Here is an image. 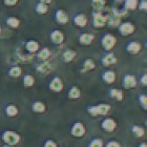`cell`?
I'll return each instance as SVG.
<instances>
[{
    "label": "cell",
    "mask_w": 147,
    "mask_h": 147,
    "mask_svg": "<svg viewBox=\"0 0 147 147\" xmlns=\"http://www.w3.org/2000/svg\"><path fill=\"white\" fill-rule=\"evenodd\" d=\"M109 109H110L109 105L100 104V105H97V106H92V107H89L88 111L92 116L96 117V116H99V115L104 116V115H106V113L109 111Z\"/></svg>",
    "instance_id": "1"
},
{
    "label": "cell",
    "mask_w": 147,
    "mask_h": 147,
    "mask_svg": "<svg viewBox=\"0 0 147 147\" xmlns=\"http://www.w3.org/2000/svg\"><path fill=\"white\" fill-rule=\"evenodd\" d=\"M2 139L7 145H16L20 140L19 136L13 131H5L3 134Z\"/></svg>",
    "instance_id": "2"
},
{
    "label": "cell",
    "mask_w": 147,
    "mask_h": 147,
    "mask_svg": "<svg viewBox=\"0 0 147 147\" xmlns=\"http://www.w3.org/2000/svg\"><path fill=\"white\" fill-rule=\"evenodd\" d=\"M116 42L117 39L113 36H111V35H105L103 37V39H102V45H103V47L106 51H109V49H113L115 44H116Z\"/></svg>",
    "instance_id": "3"
},
{
    "label": "cell",
    "mask_w": 147,
    "mask_h": 147,
    "mask_svg": "<svg viewBox=\"0 0 147 147\" xmlns=\"http://www.w3.org/2000/svg\"><path fill=\"white\" fill-rule=\"evenodd\" d=\"M84 134H85V127L82 123H75L73 128H71V135L74 137H82V136H84Z\"/></svg>",
    "instance_id": "4"
},
{
    "label": "cell",
    "mask_w": 147,
    "mask_h": 147,
    "mask_svg": "<svg viewBox=\"0 0 147 147\" xmlns=\"http://www.w3.org/2000/svg\"><path fill=\"white\" fill-rule=\"evenodd\" d=\"M120 33L123 35V36H128L132 33V32L135 31V26L131 24V23H129V22H124L122 24L120 25Z\"/></svg>",
    "instance_id": "5"
},
{
    "label": "cell",
    "mask_w": 147,
    "mask_h": 147,
    "mask_svg": "<svg viewBox=\"0 0 147 147\" xmlns=\"http://www.w3.org/2000/svg\"><path fill=\"white\" fill-rule=\"evenodd\" d=\"M116 126H117L116 122L113 119H110V118L103 120V122H102V128L104 129L105 131H108V132L113 131L115 128H116Z\"/></svg>",
    "instance_id": "6"
},
{
    "label": "cell",
    "mask_w": 147,
    "mask_h": 147,
    "mask_svg": "<svg viewBox=\"0 0 147 147\" xmlns=\"http://www.w3.org/2000/svg\"><path fill=\"white\" fill-rule=\"evenodd\" d=\"M123 85L127 89L136 87V85H137L136 78L134 76H130V75H126V76L124 77V79H123Z\"/></svg>",
    "instance_id": "7"
},
{
    "label": "cell",
    "mask_w": 147,
    "mask_h": 147,
    "mask_svg": "<svg viewBox=\"0 0 147 147\" xmlns=\"http://www.w3.org/2000/svg\"><path fill=\"white\" fill-rule=\"evenodd\" d=\"M107 21V18L102 14H95L94 15V24L96 28H103Z\"/></svg>",
    "instance_id": "8"
},
{
    "label": "cell",
    "mask_w": 147,
    "mask_h": 147,
    "mask_svg": "<svg viewBox=\"0 0 147 147\" xmlns=\"http://www.w3.org/2000/svg\"><path fill=\"white\" fill-rule=\"evenodd\" d=\"M49 88L54 90V92H61L63 89V84H62V81L59 78H54V79L51 81L49 83Z\"/></svg>",
    "instance_id": "9"
},
{
    "label": "cell",
    "mask_w": 147,
    "mask_h": 147,
    "mask_svg": "<svg viewBox=\"0 0 147 147\" xmlns=\"http://www.w3.org/2000/svg\"><path fill=\"white\" fill-rule=\"evenodd\" d=\"M51 39L54 43L56 44H61L63 42V40H64V36L62 34V32L60 31H54L51 34Z\"/></svg>",
    "instance_id": "10"
},
{
    "label": "cell",
    "mask_w": 147,
    "mask_h": 147,
    "mask_svg": "<svg viewBox=\"0 0 147 147\" xmlns=\"http://www.w3.org/2000/svg\"><path fill=\"white\" fill-rule=\"evenodd\" d=\"M126 49H127L128 53H130L132 55H136V54H138V53L141 51V44L138 42H130L128 45H127Z\"/></svg>",
    "instance_id": "11"
},
{
    "label": "cell",
    "mask_w": 147,
    "mask_h": 147,
    "mask_svg": "<svg viewBox=\"0 0 147 147\" xmlns=\"http://www.w3.org/2000/svg\"><path fill=\"white\" fill-rule=\"evenodd\" d=\"M56 20L59 22V23H61V24H65V23H67L68 21V16L67 14L61 9H59L58 12L56 13Z\"/></svg>",
    "instance_id": "12"
},
{
    "label": "cell",
    "mask_w": 147,
    "mask_h": 147,
    "mask_svg": "<svg viewBox=\"0 0 147 147\" xmlns=\"http://www.w3.org/2000/svg\"><path fill=\"white\" fill-rule=\"evenodd\" d=\"M102 62L105 66H109V65H113L116 63L117 58L115 57L113 54H107L106 56H104V58L102 59Z\"/></svg>",
    "instance_id": "13"
},
{
    "label": "cell",
    "mask_w": 147,
    "mask_h": 147,
    "mask_svg": "<svg viewBox=\"0 0 147 147\" xmlns=\"http://www.w3.org/2000/svg\"><path fill=\"white\" fill-rule=\"evenodd\" d=\"M95 39V37L94 35H90V34H83L80 36L79 38V41L81 44H84V45H88L90 43L92 42V40Z\"/></svg>",
    "instance_id": "14"
},
{
    "label": "cell",
    "mask_w": 147,
    "mask_h": 147,
    "mask_svg": "<svg viewBox=\"0 0 147 147\" xmlns=\"http://www.w3.org/2000/svg\"><path fill=\"white\" fill-rule=\"evenodd\" d=\"M74 21H75V23H76L78 26L84 28L86 25V23H87V19H86V17L84 15H77L76 17H75V19H74Z\"/></svg>",
    "instance_id": "15"
},
{
    "label": "cell",
    "mask_w": 147,
    "mask_h": 147,
    "mask_svg": "<svg viewBox=\"0 0 147 147\" xmlns=\"http://www.w3.org/2000/svg\"><path fill=\"white\" fill-rule=\"evenodd\" d=\"M39 49V44L34 41V40H31V41H28L26 43V49H28L30 53H36Z\"/></svg>",
    "instance_id": "16"
},
{
    "label": "cell",
    "mask_w": 147,
    "mask_h": 147,
    "mask_svg": "<svg viewBox=\"0 0 147 147\" xmlns=\"http://www.w3.org/2000/svg\"><path fill=\"white\" fill-rule=\"evenodd\" d=\"M103 79H104L105 82L107 83H113V81H115V79H116V75H115V73L113 71H105L104 74H103Z\"/></svg>",
    "instance_id": "17"
},
{
    "label": "cell",
    "mask_w": 147,
    "mask_h": 147,
    "mask_svg": "<svg viewBox=\"0 0 147 147\" xmlns=\"http://www.w3.org/2000/svg\"><path fill=\"white\" fill-rule=\"evenodd\" d=\"M110 97L113 99H117L118 101H121L123 99V92L122 90H120V89H110Z\"/></svg>",
    "instance_id": "18"
},
{
    "label": "cell",
    "mask_w": 147,
    "mask_h": 147,
    "mask_svg": "<svg viewBox=\"0 0 147 147\" xmlns=\"http://www.w3.org/2000/svg\"><path fill=\"white\" fill-rule=\"evenodd\" d=\"M81 96V92H80V89L76 86H74L73 88H71V90L68 92V97L71 99H78L80 98Z\"/></svg>",
    "instance_id": "19"
},
{
    "label": "cell",
    "mask_w": 147,
    "mask_h": 147,
    "mask_svg": "<svg viewBox=\"0 0 147 147\" xmlns=\"http://www.w3.org/2000/svg\"><path fill=\"white\" fill-rule=\"evenodd\" d=\"M33 110L35 113H43L45 110V106L42 102H35L33 104Z\"/></svg>",
    "instance_id": "20"
},
{
    "label": "cell",
    "mask_w": 147,
    "mask_h": 147,
    "mask_svg": "<svg viewBox=\"0 0 147 147\" xmlns=\"http://www.w3.org/2000/svg\"><path fill=\"white\" fill-rule=\"evenodd\" d=\"M35 80L34 78L30 75H26V76L23 77V84H24L25 87H31V86L34 85Z\"/></svg>",
    "instance_id": "21"
},
{
    "label": "cell",
    "mask_w": 147,
    "mask_h": 147,
    "mask_svg": "<svg viewBox=\"0 0 147 147\" xmlns=\"http://www.w3.org/2000/svg\"><path fill=\"white\" fill-rule=\"evenodd\" d=\"M5 111H6V115L9 117H15L17 115V113H18V109H17V107H16L15 105H9L6 107Z\"/></svg>",
    "instance_id": "22"
},
{
    "label": "cell",
    "mask_w": 147,
    "mask_h": 147,
    "mask_svg": "<svg viewBox=\"0 0 147 147\" xmlns=\"http://www.w3.org/2000/svg\"><path fill=\"white\" fill-rule=\"evenodd\" d=\"M75 56H76V53L73 52V51H66V52L63 54V59H64L65 62H71L74 58H75Z\"/></svg>",
    "instance_id": "23"
},
{
    "label": "cell",
    "mask_w": 147,
    "mask_h": 147,
    "mask_svg": "<svg viewBox=\"0 0 147 147\" xmlns=\"http://www.w3.org/2000/svg\"><path fill=\"white\" fill-rule=\"evenodd\" d=\"M138 6V0H126L125 1V7L127 9L134 11Z\"/></svg>",
    "instance_id": "24"
},
{
    "label": "cell",
    "mask_w": 147,
    "mask_h": 147,
    "mask_svg": "<svg viewBox=\"0 0 147 147\" xmlns=\"http://www.w3.org/2000/svg\"><path fill=\"white\" fill-rule=\"evenodd\" d=\"M132 132L137 138H141L144 136V129L140 126H132Z\"/></svg>",
    "instance_id": "25"
},
{
    "label": "cell",
    "mask_w": 147,
    "mask_h": 147,
    "mask_svg": "<svg viewBox=\"0 0 147 147\" xmlns=\"http://www.w3.org/2000/svg\"><path fill=\"white\" fill-rule=\"evenodd\" d=\"M21 75V68L19 66H14L9 69V76L14 77V78H18Z\"/></svg>",
    "instance_id": "26"
},
{
    "label": "cell",
    "mask_w": 147,
    "mask_h": 147,
    "mask_svg": "<svg viewBox=\"0 0 147 147\" xmlns=\"http://www.w3.org/2000/svg\"><path fill=\"white\" fill-rule=\"evenodd\" d=\"M92 4L94 6V9H102L105 5V0H92Z\"/></svg>",
    "instance_id": "27"
},
{
    "label": "cell",
    "mask_w": 147,
    "mask_h": 147,
    "mask_svg": "<svg viewBox=\"0 0 147 147\" xmlns=\"http://www.w3.org/2000/svg\"><path fill=\"white\" fill-rule=\"evenodd\" d=\"M6 22H7V24H9L11 28H18L19 23H20L18 19L15 18V17H11V18H9L7 20H6Z\"/></svg>",
    "instance_id": "28"
},
{
    "label": "cell",
    "mask_w": 147,
    "mask_h": 147,
    "mask_svg": "<svg viewBox=\"0 0 147 147\" xmlns=\"http://www.w3.org/2000/svg\"><path fill=\"white\" fill-rule=\"evenodd\" d=\"M95 68V63L92 60H86L84 62V68H83V71H92Z\"/></svg>",
    "instance_id": "29"
},
{
    "label": "cell",
    "mask_w": 147,
    "mask_h": 147,
    "mask_svg": "<svg viewBox=\"0 0 147 147\" xmlns=\"http://www.w3.org/2000/svg\"><path fill=\"white\" fill-rule=\"evenodd\" d=\"M36 11L37 13H39V14H45L47 12V5L44 4V3H38L36 6Z\"/></svg>",
    "instance_id": "30"
},
{
    "label": "cell",
    "mask_w": 147,
    "mask_h": 147,
    "mask_svg": "<svg viewBox=\"0 0 147 147\" xmlns=\"http://www.w3.org/2000/svg\"><path fill=\"white\" fill-rule=\"evenodd\" d=\"M49 55H51V53H49V51L47 49H43L40 51V53L38 54V57H39L40 59H43V60H45V59H47L49 57Z\"/></svg>",
    "instance_id": "31"
},
{
    "label": "cell",
    "mask_w": 147,
    "mask_h": 147,
    "mask_svg": "<svg viewBox=\"0 0 147 147\" xmlns=\"http://www.w3.org/2000/svg\"><path fill=\"white\" fill-rule=\"evenodd\" d=\"M103 144H102V141L101 140H99V139H95V140H92L90 142V144H89V147H102Z\"/></svg>",
    "instance_id": "32"
},
{
    "label": "cell",
    "mask_w": 147,
    "mask_h": 147,
    "mask_svg": "<svg viewBox=\"0 0 147 147\" xmlns=\"http://www.w3.org/2000/svg\"><path fill=\"white\" fill-rule=\"evenodd\" d=\"M139 100H140V103L142 104V106H143V108L144 109H146L147 108V97L145 95L141 96L140 98H139Z\"/></svg>",
    "instance_id": "33"
},
{
    "label": "cell",
    "mask_w": 147,
    "mask_h": 147,
    "mask_svg": "<svg viewBox=\"0 0 147 147\" xmlns=\"http://www.w3.org/2000/svg\"><path fill=\"white\" fill-rule=\"evenodd\" d=\"M139 7H140V9H142V11H146L147 9V1L146 0H143V1L140 3Z\"/></svg>",
    "instance_id": "34"
},
{
    "label": "cell",
    "mask_w": 147,
    "mask_h": 147,
    "mask_svg": "<svg viewBox=\"0 0 147 147\" xmlns=\"http://www.w3.org/2000/svg\"><path fill=\"white\" fill-rule=\"evenodd\" d=\"M44 147H57V145L55 144V142L53 141H46V143L44 144Z\"/></svg>",
    "instance_id": "35"
},
{
    "label": "cell",
    "mask_w": 147,
    "mask_h": 147,
    "mask_svg": "<svg viewBox=\"0 0 147 147\" xmlns=\"http://www.w3.org/2000/svg\"><path fill=\"white\" fill-rule=\"evenodd\" d=\"M106 147H120V145H119V143H117V142L111 141V142H109V143H107Z\"/></svg>",
    "instance_id": "36"
},
{
    "label": "cell",
    "mask_w": 147,
    "mask_h": 147,
    "mask_svg": "<svg viewBox=\"0 0 147 147\" xmlns=\"http://www.w3.org/2000/svg\"><path fill=\"white\" fill-rule=\"evenodd\" d=\"M17 1L18 0H4L5 4H7V5H14V4L17 3Z\"/></svg>",
    "instance_id": "37"
},
{
    "label": "cell",
    "mask_w": 147,
    "mask_h": 147,
    "mask_svg": "<svg viewBox=\"0 0 147 147\" xmlns=\"http://www.w3.org/2000/svg\"><path fill=\"white\" fill-rule=\"evenodd\" d=\"M141 83L143 84V85H145V86L147 85V75H146V74H145V75H143V77H142Z\"/></svg>",
    "instance_id": "38"
},
{
    "label": "cell",
    "mask_w": 147,
    "mask_h": 147,
    "mask_svg": "<svg viewBox=\"0 0 147 147\" xmlns=\"http://www.w3.org/2000/svg\"><path fill=\"white\" fill-rule=\"evenodd\" d=\"M47 67H49V65L47 64H43V65H41V66H39V71H45L46 69H47Z\"/></svg>",
    "instance_id": "39"
},
{
    "label": "cell",
    "mask_w": 147,
    "mask_h": 147,
    "mask_svg": "<svg viewBox=\"0 0 147 147\" xmlns=\"http://www.w3.org/2000/svg\"><path fill=\"white\" fill-rule=\"evenodd\" d=\"M40 2L44 3V4H49V3L52 2V0H40Z\"/></svg>",
    "instance_id": "40"
},
{
    "label": "cell",
    "mask_w": 147,
    "mask_h": 147,
    "mask_svg": "<svg viewBox=\"0 0 147 147\" xmlns=\"http://www.w3.org/2000/svg\"><path fill=\"white\" fill-rule=\"evenodd\" d=\"M139 147H147V145H146V143H142Z\"/></svg>",
    "instance_id": "41"
},
{
    "label": "cell",
    "mask_w": 147,
    "mask_h": 147,
    "mask_svg": "<svg viewBox=\"0 0 147 147\" xmlns=\"http://www.w3.org/2000/svg\"><path fill=\"white\" fill-rule=\"evenodd\" d=\"M6 147H9V146H6Z\"/></svg>",
    "instance_id": "42"
},
{
    "label": "cell",
    "mask_w": 147,
    "mask_h": 147,
    "mask_svg": "<svg viewBox=\"0 0 147 147\" xmlns=\"http://www.w3.org/2000/svg\"><path fill=\"white\" fill-rule=\"evenodd\" d=\"M0 32H1V30H0Z\"/></svg>",
    "instance_id": "43"
}]
</instances>
